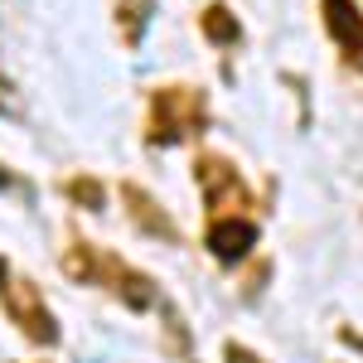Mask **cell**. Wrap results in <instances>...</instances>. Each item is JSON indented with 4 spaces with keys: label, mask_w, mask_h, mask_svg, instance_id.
<instances>
[{
    "label": "cell",
    "mask_w": 363,
    "mask_h": 363,
    "mask_svg": "<svg viewBox=\"0 0 363 363\" xmlns=\"http://www.w3.org/2000/svg\"><path fill=\"white\" fill-rule=\"evenodd\" d=\"M58 267H63V277L78 281V286H107L121 306L131 310H155L160 306V291H155V281L136 272V267H126L116 252L107 247H92L83 238H68V252L58 257Z\"/></svg>",
    "instance_id": "6da1fadb"
},
{
    "label": "cell",
    "mask_w": 363,
    "mask_h": 363,
    "mask_svg": "<svg viewBox=\"0 0 363 363\" xmlns=\"http://www.w3.org/2000/svg\"><path fill=\"white\" fill-rule=\"evenodd\" d=\"M208 131V97L199 87L169 83L155 87L145 102V140L150 145H184Z\"/></svg>",
    "instance_id": "7a4b0ae2"
},
{
    "label": "cell",
    "mask_w": 363,
    "mask_h": 363,
    "mask_svg": "<svg viewBox=\"0 0 363 363\" xmlns=\"http://www.w3.org/2000/svg\"><path fill=\"white\" fill-rule=\"evenodd\" d=\"M194 179H199V194H203V208L208 218H223V213H252V189L242 184V174L233 160L223 155H199L194 160Z\"/></svg>",
    "instance_id": "3957f363"
},
{
    "label": "cell",
    "mask_w": 363,
    "mask_h": 363,
    "mask_svg": "<svg viewBox=\"0 0 363 363\" xmlns=\"http://www.w3.org/2000/svg\"><path fill=\"white\" fill-rule=\"evenodd\" d=\"M0 301H5V315L15 320V330L29 339V344H58V320H54V310L44 306V296H39V286L29 277H10L5 286H0Z\"/></svg>",
    "instance_id": "277c9868"
},
{
    "label": "cell",
    "mask_w": 363,
    "mask_h": 363,
    "mask_svg": "<svg viewBox=\"0 0 363 363\" xmlns=\"http://www.w3.org/2000/svg\"><path fill=\"white\" fill-rule=\"evenodd\" d=\"M203 242H208V252H213L223 267H233V262H242V257L262 242V228H257L252 213H223V218H208Z\"/></svg>",
    "instance_id": "5b68a950"
},
{
    "label": "cell",
    "mask_w": 363,
    "mask_h": 363,
    "mask_svg": "<svg viewBox=\"0 0 363 363\" xmlns=\"http://www.w3.org/2000/svg\"><path fill=\"white\" fill-rule=\"evenodd\" d=\"M320 15H325V29L339 44V58L363 73V10L359 0H320Z\"/></svg>",
    "instance_id": "8992f818"
},
{
    "label": "cell",
    "mask_w": 363,
    "mask_h": 363,
    "mask_svg": "<svg viewBox=\"0 0 363 363\" xmlns=\"http://www.w3.org/2000/svg\"><path fill=\"white\" fill-rule=\"evenodd\" d=\"M121 203H126V213H131V223L145 233V238H155V242H179V228H174V218H169L165 208L155 203V199L145 194L140 184H121Z\"/></svg>",
    "instance_id": "52a82bcc"
},
{
    "label": "cell",
    "mask_w": 363,
    "mask_h": 363,
    "mask_svg": "<svg viewBox=\"0 0 363 363\" xmlns=\"http://www.w3.org/2000/svg\"><path fill=\"white\" fill-rule=\"evenodd\" d=\"M199 29H203V39H208L213 49H238V44H242V25H238V15L228 10L223 0H213V5L199 15Z\"/></svg>",
    "instance_id": "ba28073f"
},
{
    "label": "cell",
    "mask_w": 363,
    "mask_h": 363,
    "mask_svg": "<svg viewBox=\"0 0 363 363\" xmlns=\"http://www.w3.org/2000/svg\"><path fill=\"white\" fill-rule=\"evenodd\" d=\"M150 10H155V0H112L116 34H121V44H126V49H136L140 39H145V25H150Z\"/></svg>",
    "instance_id": "9c48e42d"
},
{
    "label": "cell",
    "mask_w": 363,
    "mask_h": 363,
    "mask_svg": "<svg viewBox=\"0 0 363 363\" xmlns=\"http://www.w3.org/2000/svg\"><path fill=\"white\" fill-rule=\"evenodd\" d=\"M63 199H73L78 208H102L107 203V189L92 174H73V179H63Z\"/></svg>",
    "instance_id": "30bf717a"
},
{
    "label": "cell",
    "mask_w": 363,
    "mask_h": 363,
    "mask_svg": "<svg viewBox=\"0 0 363 363\" xmlns=\"http://www.w3.org/2000/svg\"><path fill=\"white\" fill-rule=\"evenodd\" d=\"M0 116H10V121L25 116V102L15 97V83H10V78H0Z\"/></svg>",
    "instance_id": "8fae6325"
},
{
    "label": "cell",
    "mask_w": 363,
    "mask_h": 363,
    "mask_svg": "<svg viewBox=\"0 0 363 363\" xmlns=\"http://www.w3.org/2000/svg\"><path fill=\"white\" fill-rule=\"evenodd\" d=\"M223 363H267V359H262V354H252L247 344H238V339H233V344H223Z\"/></svg>",
    "instance_id": "7c38bea8"
},
{
    "label": "cell",
    "mask_w": 363,
    "mask_h": 363,
    "mask_svg": "<svg viewBox=\"0 0 363 363\" xmlns=\"http://www.w3.org/2000/svg\"><path fill=\"white\" fill-rule=\"evenodd\" d=\"M5 189H20V179H15V169H10V165H0V194H5Z\"/></svg>",
    "instance_id": "4fadbf2b"
},
{
    "label": "cell",
    "mask_w": 363,
    "mask_h": 363,
    "mask_svg": "<svg viewBox=\"0 0 363 363\" xmlns=\"http://www.w3.org/2000/svg\"><path fill=\"white\" fill-rule=\"evenodd\" d=\"M5 281H10V267H5V257H0V286H5Z\"/></svg>",
    "instance_id": "5bb4252c"
}]
</instances>
